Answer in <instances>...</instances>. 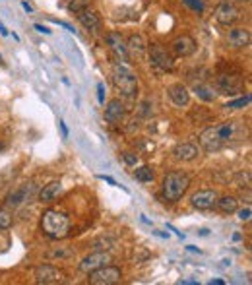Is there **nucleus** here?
Segmentation results:
<instances>
[{
    "label": "nucleus",
    "instance_id": "f257e3e1",
    "mask_svg": "<svg viewBox=\"0 0 252 285\" xmlns=\"http://www.w3.org/2000/svg\"><path fill=\"white\" fill-rule=\"evenodd\" d=\"M241 130H243L241 121H227L223 124L209 126L208 130H204L200 134V144L206 151H219L221 147L235 142L241 134Z\"/></svg>",
    "mask_w": 252,
    "mask_h": 285
},
{
    "label": "nucleus",
    "instance_id": "7ed1b4c3",
    "mask_svg": "<svg viewBox=\"0 0 252 285\" xmlns=\"http://www.w3.org/2000/svg\"><path fill=\"white\" fill-rule=\"evenodd\" d=\"M188 186H190V177L186 173H179V171L167 173L161 184V196L167 202H179L186 194Z\"/></svg>",
    "mask_w": 252,
    "mask_h": 285
},
{
    "label": "nucleus",
    "instance_id": "9b49d317",
    "mask_svg": "<svg viewBox=\"0 0 252 285\" xmlns=\"http://www.w3.org/2000/svg\"><path fill=\"white\" fill-rule=\"evenodd\" d=\"M109 262H111V254H109V252L97 251V252H91L89 256H86V258L80 262V270L86 272V274H89V272L101 268V266L109 264Z\"/></svg>",
    "mask_w": 252,
    "mask_h": 285
},
{
    "label": "nucleus",
    "instance_id": "f704fd0d",
    "mask_svg": "<svg viewBox=\"0 0 252 285\" xmlns=\"http://www.w3.org/2000/svg\"><path fill=\"white\" fill-rule=\"evenodd\" d=\"M99 179H103L105 182H109V184H113V186H119V184H117V181H114L113 177H105V175H101Z\"/></svg>",
    "mask_w": 252,
    "mask_h": 285
},
{
    "label": "nucleus",
    "instance_id": "f8f14e48",
    "mask_svg": "<svg viewBox=\"0 0 252 285\" xmlns=\"http://www.w3.org/2000/svg\"><path fill=\"white\" fill-rule=\"evenodd\" d=\"M171 49H173L175 56L186 59V56L194 54V51H196V41L192 39L190 35H179V37H175L173 39Z\"/></svg>",
    "mask_w": 252,
    "mask_h": 285
},
{
    "label": "nucleus",
    "instance_id": "b1692460",
    "mask_svg": "<svg viewBox=\"0 0 252 285\" xmlns=\"http://www.w3.org/2000/svg\"><path fill=\"white\" fill-rule=\"evenodd\" d=\"M76 252L74 249H70V246H59V249H54V251L47 252V258L49 260H64V258H72Z\"/></svg>",
    "mask_w": 252,
    "mask_h": 285
},
{
    "label": "nucleus",
    "instance_id": "423d86ee",
    "mask_svg": "<svg viewBox=\"0 0 252 285\" xmlns=\"http://www.w3.org/2000/svg\"><path fill=\"white\" fill-rule=\"evenodd\" d=\"M121 277H122L121 270L105 264L101 268L89 272V283L91 285H113V283H119Z\"/></svg>",
    "mask_w": 252,
    "mask_h": 285
},
{
    "label": "nucleus",
    "instance_id": "72a5a7b5",
    "mask_svg": "<svg viewBox=\"0 0 252 285\" xmlns=\"http://www.w3.org/2000/svg\"><path fill=\"white\" fill-rule=\"evenodd\" d=\"M35 29H37V31H39V33H45V35H49L51 33V29H47V27L45 26H41V24H35Z\"/></svg>",
    "mask_w": 252,
    "mask_h": 285
},
{
    "label": "nucleus",
    "instance_id": "f03ea898",
    "mask_svg": "<svg viewBox=\"0 0 252 285\" xmlns=\"http://www.w3.org/2000/svg\"><path fill=\"white\" fill-rule=\"evenodd\" d=\"M41 229L52 241L64 239L70 231V217L59 210H47L41 217Z\"/></svg>",
    "mask_w": 252,
    "mask_h": 285
},
{
    "label": "nucleus",
    "instance_id": "6ab92c4d",
    "mask_svg": "<svg viewBox=\"0 0 252 285\" xmlns=\"http://www.w3.org/2000/svg\"><path fill=\"white\" fill-rule=\"evenodd\" d=\"M167 93H169V99H171L177 107H186V105L190 103V91H188L186 86H183V84H173V86H169Z\"/></svg>",
    "mask_w": 252,
    "mask_h": 285
},
{
    "label": "nucleus",
    "instance_id": "2f4dec72",
    "mask_svg": "<svg viewBox=\"0 0 252 285\" xmlns=\"http://www.w3.org/2000/svg\"><path fill=\"white\" fill-rule=\"evenodd\" d=\"M97 99H99V103L105 105V86L103 84H97Z\"/></svg>",
    "mask_w": 252,
    "mask_h": 285
},
{
    "label": "nucleus",
    "instance_id": "2eb2a0df",
    "mask_svg": "<svg viewBox=\"0 0 252 285\" xmlns=\"http://www.w3.org/2000/svg\"><path fill=\"white\" fill-rule=\"evenodd\" d=\"M105 41L109 45V49L114 52V56L119 59L121 62H128V51H126V43H124V39H122L121 33H117V31H111V33L105 35Z\"/></svg>",
    "mask_w": 252,
    "mask_h": 285
},
{
    "label": "nucleus",
    "instance_id": "a19ab883",
    "mask_svg": "<svg viewBox=\"0 0 252 285\" xmlns=\"http://www.w3.org/2000/svg\"><path fill=\"white\" fill-rule=\"evenodd\" d=\"M235 2H250V0H235Z\"/></svg>",
    "mask_w": 252,
    "mask_h": 285
},
{
    "label": "nucleus",
    "instance_id": "e433bc0d",
    "mask_svg": "<svg viewBox=\"0 0 252 285\" xmlns=\"http://www.w3.org/2000/svg\"><path fill=\"white\" fill-rule=\"evenodd\" d=\"M22 6H24V10H26L27 14H31V12H33V8H31V6L27 4V2H22Z\"/></svg>",
    "mask_w": 252,
    "mask_h": 285
},
{
    "label": "nucleus",
    "instance_id": "393cba45",
    "mask_svg": "<svg viewBox=\"0 0 252 285\" xmlns=\"http://www.w3.org/2000/svg\"><path fill=\"white\" fill-rule=\"evenodd\" d=\"M134 177H136V181H140V182H151L153 181V171H151V167L144 165V167H140V169L134 171Z\"/></svg>",
    "mask_w": 252,
    "mask_h": 285
},
{
    "label": "nucleus",
    "instance_id": "4be33fe9",
    "mask_svg": "<svg viewBox=\"0 0 252 285\" xmlns=\"http://www.w3.org/2000/svg\"><path fill=\"white\" fill-rule=\"evenodd\" d=\"M216 206H218L223 214H235L237 210H239V200H237L235 196H221V198H218Z\"/></svg>",
    "mask_w": 252,
    "mask_h": 285
},
{
    "label": "nucleus",
    "instance_id": "c9c22d12",
    "mask_svg": "<svg viewBox=\"0 0 252 285\" xmlns=\"http://www.w3.org/2000/svg\"><path fill=\"white\" fill-rule=\"evenodd\" d=\"M59 124H61V128H62V136H64V138H68V128H66V124H64V121H61Z\"/></svg>",
    "mask_w": 252,
    "mask_h": 285
},
{
    "label": "nucleus",
    "instance_id": "1a4fd4ad",
    "mask_svg": "<svg viewBox=\"0 0 252 285\" xmlns=\"http://www.w3.org/2000/svg\"><path fill=\"white\" fill-rule=\"evenodd\" d=\"M250 31L246 27H235L227 33V47L235 49V51H243L250 47Z\"/></svg>",
    "mask_w": 252,
    "mask_h": 285
},
{
    "label": "nucleus",
    "instance_id": "4468645a",
    "mask_svg": "<svg viewBox=\"0 0 252 285\" xmlns=\"http://www.w3.org/2000/svg\"><path fill=\"white\" fill-rule=\"evenodd\" d=\"M126 51H128V56H132L134 61H144L146 54H148V43L140 33H134L128 37Z\"/></svg>",
    "mask_w": 252,
    "mask_h": 285
},
{
    "label": "nucleus",
    "instance_id": "9d476101",
    "mask_svg": "<svg viewBox=\"0 0 252 285\" xmlns=\"http://www.w3.org/2000/svg\"><path fill=\"white\" fill-rule=\"evenodd\" d=\"M62 279H64V272L51 266V264H43V266L35 268V281L37 283H59Z\"/></svg>",
    "mask_w": 252,
    "mask_h": 285
},
{
    "label": "nucleus",
    "instance_id": "a878e982",
    "mask_svg": "<svg viewBox=\"0 0 252 285\" xmlns=\"http://www.w3.org/2000/svg\"><path fill=\"white\" fill-rule=\"evenodd\" d=\"M89 4H91V0H70L68 10L72 12V14H76V12H80V10L89 8Z\"/></svg>",
    "mask_w": 252,
    "mask_h": 285
},
{
    "label": "nucleus",
    "instance_id": "aec40b11",
    "mask_svg": "<svg viewBox=\"0 0 252 285\" xmlns=\"http://www.w3.org/2000/svg\"><path fill=\"white\" fill-rule=\"evenodd\" d=\"M198 156H200V147L194 146V144H188V142L173 147V157L177 161H192Z\"/></svg>",
    "mask_w": 252,
    "mask_h": 285
},
{
    "label": "nucleus",
    "instance_id": "cd10ccee",
    "mask_svg": "<svg viewBox=\"0 0 252 285\" xmlns=\"http://www.w3.org/2000/svg\"><path fill=\"white\" fill-rule=\"evenodd\" d=\"M248 103H250V95H244V97L237 99V101H229V103L225 105V109H243V107H246Z\"/></svg>",
    "mask_w": 252,
    "mask_h": 285
},
{
    "label": "nucleus",
    "instance_id": "f3484780",
    "mask_svg": "<svg viewBox=\"0 0 252 285\" xmlns=\"http://www.w3.org/2000/svg\"><path fill=\"white\" fill-rule=\"evenodd\" d=\"M124 115H126V107L121 99H111L107 107H105V121L109 124H119L124 121Z\"/></svg>",
    "mask_w": 252,
    "mask_h": 285
},
{
    "label": "nucleus",
    "instance_id": "c756f323",
    "mask_svg": "<svg viewBox=\"0 0 252 285\" xmlns=\"http://www.w3.org/2000/svg\"><path fill=\"white\" fill-rule=\"evenodd\" d=\"M237 214H239V219H243V221H248V219H250L252 210L246 206V207H243V210H237Z\"/></svg>",
    "mask_w": 252,
    "mask_h": 285
},
{
    "label": "nucleus",
    "instance_id": "7c9ffc66",
    "mask_svg": "<svg viewBox=\"0 0 252 285\" xmlns=\"http://www.w3.org/2000/svg\"><path fill=\"white\" fill-rule=\"evenodd\" d=\"M122 159L126 165H136L138 163V156L136 154H122Z\"/></svg>",
    "mask_w": 252,
    "mask_h": 285
},
{
    "label": "nucleus",
    "instance_id": "a211bd4d",
    "mask_svg": "<svg viewBox=\"0 0 252 285\" xmlns=\"http://www.w3.org/2000/svg\"><path fill=\"white\" fill-rule=\"evenodd\" d=\"M76 17H78L80 24L86 27V29H89L91 33H97V31L101 29V20H99L95 10H91V8L80 10V12H76Z\"/></svg>",
    "mask_w": 252,
    "mask_h": 285
},
{
    "label": "nucleus",
    "instance_id": "dca6fc26",
    "mask_svg": "<svg viewBox=\"0 0 252 285\" xmlns=\"http://www.w3.org/2000/svg\"><path fill=\"white\" fill-rule=\"evenodd\" d=\"M33 190H35V184H33V182H27V184H24V186H20L17 190H12L8 196H6V206H10V207L22 206L24 202H27V200L31 198Z\"/></svg>",
    "mask_w": 252,
    "mask_h": 285
},
{
    "label": "nucleus",
    "instance_id": "58836bf2",
    "mask_svg": "<svg viewBox=\"0 0 252 285\" xmlns=\"http://www.w3.org/2000/svg\"><path fill=\"white\" fill-rule=\"evenodd\" d=\"M209 283H216V285H223V281H221V279H211V281H209Z\"/></svg>",
    "mask_w": 252,
    "mask_h": 285
},
{
    "label": "nucleus",
    "instance_id": "bb28decb",
    "mask_svg": "<svg viewBox=\"0 0 252 285\" xmlns=\"http://www.w3.org/2000/svg\"><path fill=\"white\" fill-rule=\"evenodd\" d=\"M12 223H14L12 214L6 212V210H0V231H2V229H8V227H12Z\"/></svg>",
    "mask_w": 252,
    "mask_h": 285
},
{
    "label": "nucleus",
    "instance_id": "ea45409f",
    "mask_svg": "<svg viewBox=\"0 0 252 285\" xmlns=\"http://www.w3.org/2000/svg\"><path fill=\"white\" fill-rule=\"evenodd\" d=\"M2 149H4V144H2V142H0V151H2Z\"/></svg>",
    "mask_w": 252,
    "mask_h": 285
},
{
    "label": "nucleus",
    "instance_id": "0eeeda50",
    "mask_svg": "<svg viewBox=\"0 0 252 285\" xmlns=\"http://www.w3.org/2000/svg\"><path fill=\"white\" fill-rule=\"evenodd\" d=\"M239 17H241V10L231 0L221 2L218 8H216V20H218L221 26H233Z\"/></svg>",
    "mask_w": 252,
    "mask_h": 285
},
{
    "label": "nucleus",
    "instance_id": "20e7f679",
    "mask_svg": "<svg viewBox=\"0 0 252 285\" xmlns=\"http://www.w3.org/2000/svg\"><path fill=\"white\" fill-rule=\"evenodd\" d=\"M113 82H114V87L124 97H136V93H138L136 74L128 66H124V64H114L113 66Z\"/></svg>",
    "mask_w": 252,
    "mask_h": 285
},
{
    "label": "nucleus",
    "instance_id": "5701e85b",
    "mask_svg": "<svg viewBox=\"0 0 252 285\" xmlns=\"http://www.w3.org/2000/svg\"><path fill=\"white\" fill-rule=\"evenodd\" d=\"M194 93L200 97L202 101H206V103H211L214 99H216V93H214V89L208 86V84H194Z\"/></svg>",
    "mask_w": 252,
    "mask_h": 285
},
{
    "label": "nucleus",
    "instance_id": "412c9836",
    "mask_svg": "<svg viewBox=\"0 0 252 285\" xmlns=\"http://www.w3.org/2000/svg\"><path fill=\"white\" fill-rule=\"evenodd\" d=\"M62 192V182L61 181H51L49 184H45L41 192H39V200L45 202V204H49L52 200L59 198V194Z\"/></svg>",
    "mask_w": 252,
    "mask_h": 285
},
{
    "label": "nucleus",
    "instance_id": "473e14b6",
    "mask_svg": "<svg viewBox=\"0 0 252 285\" xmlns=\"http://www.w3.org/2000/svg\"><path fill=\"white\" fill-rule=\"evenodd\" d=\"M184 2H186V4H190L192 8H194V10H198V12H202V10H204V6H202V2H200V0H184Z\"/></svg>",
    "mask_w": 252,
    "mask_h": 285
},
{
    "label": "nucleus",
    "instance_id": "4c0bfd02",
    "mask_svg": "<svg viewBox=\"0 0 252 285\" xmlns=\"http://www.w3.org/2000/svg\"><path fill=\"white\" fill-rule=\"evenodd\" d=\"M0 33H2V35H8V31H6V27L2 26V24H0Z\"/></svg>",
    "mask_w": 252,
    "mask_h": 285
},
{
    "label": "nucleus",
    "instance_id": "39448f33",
    "mask_svg": "<svg viewBox=\"0 0 252 285\" xmlns=\"http://www.w3.org/2000/svg\"><path fill=\"white\" fill-rule=\"evenodd\" d=\"M148 54H149V61H151V64L157 66L159 70H163V72H171V70L175 68V56L167 51L163 45H159V43L148 45Z\"/></svg>",
    "mask_w": 252,
    "mask_h": 285
},
{
    "label": "nucleus",
    "instance_id": "c85d7f7f",
    "mask_svg": "<svg viewBox=\"0 0 252 285\" xmlns=\"http://www.w3.org/2000/svg\"><path fill=\"white\" fill-rule=\"evenodd\" d=\"M111 244H114L113 239H99V241H95V249L97 251H109V249H113Z\"/></svg>",
    "mask_w": 252,
    "mask_h": 285
},
{
    "label": "nucleus",
    "instance_id": "6e6552de",
    "mask_svg": "<svg viewBox=\"0 0 252 285\" xmlns=\"http://www.w3.org/2000/svg\"><path fill=\"white\" fill-rule=\"evenodd\" d=\"M218 91L223 95H237L243 89V80L239 74H219L216 80Z\"/></svg>",
    "mask_w": 252,
    "mask_h": 285
},
{
    "label": "nucleus",
    "instance_id": "ddd939ff",
    "mask_svg": "<svg viewBox=\"0 0 252 285\" xmlns=\"http://www.w3.org/2000/svg\"><path fill=\"white\" fill-rule=\"evenodd\" d=\"M218 192L216 190H198L190 196V204L196 210H211L218 202Z\"/></svg>",
    "mask_w": 252,
    "mask_h": 285
}]
</instances>
